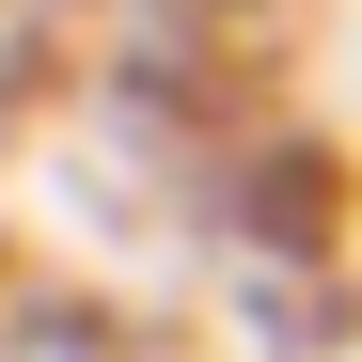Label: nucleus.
Returning a JSON list of instances; mask_svg holds the SVG:
<instances>
[]
</instances>
